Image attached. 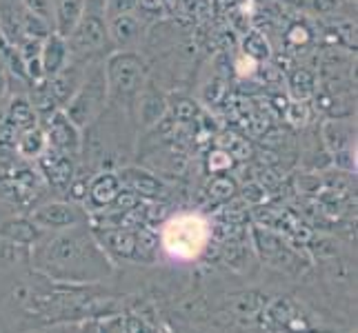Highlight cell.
<instances>
[{
    "mask_svg": "<svg viewBox=\"0 0 358 333\" xmlns=\"http://www.w3.org/2000/svg\"><path fill=\"white\" fill-rule=\"evenodd\" d=\"M34 220L49 229H63V227L73 225V222L78 220V214H76V209L69 205L54 202V205H47V207L38 209V212L34 214Z\"/></svg>",
    "mask_w": 358,
    "mask_h": 333,
    "instance_id": "cell-7",
    "label": "cell"
},
{
    "mask_svg": "<svg viewBox=\"0 0 358 333\" xmlns=\"http://www.w3.org/2000/svg\"><path fill=\"white\" fill-rule=\"evenodd\" d=\"M136 5H138V0H112V16L129 14Z\"/></svg>",
    "mask_w": 358,
    "mask_h": 333,
    "instance_id": "cell-23",
    "label": "cell"
},
{
    "mask_svg": "<svg viewBox=\"0 0 358 333\" xmlns=\"http://www.w3.org/2000/svg\"><path fill=\"white\" fill-rule=\"evenodd\" d=\"M0 233L11 238L14 242H34L36 240V227H31L29 222H24V220L5 222V225L0 227Z\"/></svg>",
    "mask_w": 358,
    "mask_h": 333,
    "instance_id": "cell-15",
    "label": "cell"
},
{
    "mask_svg": "<svg viewBox=\"0 0 358 333\" xmlns=\"http://www.w3.org/2000/svg\"><path fill=\"white\" fill-rule=\"evenodd\" d=\"M27 11H31L34 16H38L43 20L49 18V0H22Z\"/></svg>",
    "mask_w": 358,
    "mask_h": 333,
    "instance_id": "cell-20",
    "label": "cell"
},
{
    "mask_svg": "<svg viewBox=\"0 0 358 333\" xmlns=\"http://www.w3.org/2000/svg\"><path fill=\"white\" fill-rule=\"evenodd\" d=\"M138 5L147 11H158L160 7V0H138Z\"/></svg>",
    "mask_w": 358,
    "mask_h": 333,
    "instance_id": "cell-25",
    "label": "cell"
},
{
    "mask_svg": "<svg viewBox=\"0 0 358 333\" xmlns=\"http://www.w3.org/2000/svg\"><path fill=\"white\" fill-rule=\"evenodd\" d=\"M45 145H47V135L38 129H27L20 133V138L16 140V147L18 151L24 156V158H38L43 151H45Z\"/></svg>",
    "mask_w": 358,
    "mask_h": 333,
    "instance_id": "cell-11",
    "label": "cell"
},
{
    "mask_svg": "<svg viewBox=\"0 0 358 333\" xmlns=\"http://www.w3.org/2000/svg\"><path fill=\"white\" fill-rule=\"evenodd\" d=\"M16 129L9 125L7 118L0 116V147H11L16 142Z\"/></svg>",
    "mask_w": 358,
    "mask_h": 333,
    "instance_id": "cell-19",
    "label": "cell"
},
{
    "mask_svg": "<svg viewBox=\"0 0 358 333\" xmlns=\"http://www.w3.org/2000/svg\"><path fill=\"white\" fill-rule=\"evenodd\" d=\"M141 34V22L131 14H118L112 18V36L118 45H131Z\"/></svg>",
    "mask_w": 358,
    "mask_h": 333,
    "instance_id": "cell-10",
    "label": "cell"
},
{
    "mask_svg": "<svg viewBox=\"0 0 358 333\" xmlns=\"http://www.w3.org/2000/svg\"><path fill=\"white\" fill-rule=\"evenodd\" d=\"M243 49H245L247 56H252L256 60H265L269 56V45H267V40L263 38L261 34H256V31H252L243 40Z\"/></svg>",
    "mask_w": 358,
    "mask_h": 333,
    "instance_id": "cell-16",
    "label": "cell"
},
{
    "mask_svg": "<svg viewBox=\"0 0 358 333\" xmlns=\"http://www.w3.org/2000/svg\"><path fill=\"white\" fill-rule=\"evenodd\" d=\"M165 101H163V96H158V94H147L145 96V101L141 105V120H143V125L145 127H152L156 125V122L165 116Z\"/></svg>",
    "mask_w": 358,
    "mask_h": 333,
    "instance_id": "cell-13",
    "label": "cell"
},
{
    "mask_svg": "<svg viewBox=\"0 0 358 333\" xmlns=\"http://www.w3.org/2000/svg\"><path fill=\"white\" fill-rule=\"evenodd\" d=\"M287 116H289V120L294 122V125H303V122L307 120V107L301 105V103H294L287 109Z\"/></svg>",
    "mask_w": 358,
    "mask_h": 333,
    "instance_id": "cell-22",
    "label": "cell"
},
{
    "mask_svg": "<svg viewBox=\"0 0 358 333\" xmlns=\"http://www.w3.org/2000/svg\"><path fill=\"white\" fill-rule=\"evenodd\" d=\"M209 240V225L201 216L185 214L169 220L163 229V246L178 260H192Z\"/></svg>",
    "mask_w": 358,
    "mask_h": 333,
    "instance_id": "cell-1",
    "label": "cell"
},
{
    "mask_svg": "<svg viewBox=\"0 0 358 333\" xmlns=\"http://www.w3.org/2000/svg\"><path fill=\"white\" fill-rule=\"evenodd\" d=\"M147 67L136 54H118L107 63V82L116 94H134L141 89Z\"/></svg>",
    "mask_w": 358,
    "mask_h": 333,
    "instance_id": "cell-2",
    "label": "cell"
},
{
    "mask_svg": "<svg viewBox=\"0 0 358 333\" xmlns=\"http://www.w3.org/2000/svg\"><path fill=\"white\" fill-rule=\"evenodd\" d=\"M118 189H120V184H118L116 176H109V174L101 176L92 184V198L101 205H107L118 195Z\"/></svg>",
    "mask_w": 358,
    "mask_h": 333,
    "instance_id": "cell-14",
    "label": "cell"
},
{
    "mask_svg": "<svg viewBox=\"0 0 358 333\" xmlns=\"http://www.w3.org/2000/svg\"><path fill=\"white\" fill-rule=\"evenodd\" d=\"M292 89L299 98H307L314 91V76L307 71H296L292 76Z\"/></svg>",
    "mask_w": 358,
    "mask_h": 333,
    "instance_id": "cell-17",
    "label": "cell"
},
{
    "mask_svg": "<svg viewBox=\"0 0 358 333\" xmlns=\"http://www.w3.org/2000/svg\"><path fill=\"white\" fill-rule=\"evenodd\" d=\"M105 78L101 76V73H96V76L92 80H87L83 84V87L78 89V94L73 96V101L69 103L67 107V118L73 122L76 127H85L90 125V122L94 120V116L98 114V109H101L103 101H105Z\"/></svg>",
    "mask_w": 358,
    "mask_h": 333,
    "instance_id": "cell-3",
    "label": "cell"
},
{
    "mask_svg": "<svg viewBox=\"0 0 358 333\" xmlns=\"http://www.w3.org/2000/svg\"><path fill=\"white\" fill-rule=\"evenodd\" d=\"M85 14V0H60L56 9V34L69 38V34L76 29L78 20Z\"/></svg>",
    "mask_w": 358,
    "mask_h": 333,
    "instance_id": "cell-8",
    "label": "cell"
},
{
    "mask_svg": "<svg viewBox=\"0 0 358 333\" xmlns=\"http://www.w3.org/2000/svg\"><path fill=\"white\" fill-rule=\"evenodd\" d=\"M5 118L16 131H27L36 127V111L24 98H14V101H11Z\"/></svg>",
    "mask_w": 358,
    "mask_h": 333,
    "instance_id": "cell-9",
    "label": "cell"
},
{
    "mask_svg": "<svg viewBox=\"0 0 358 333\" xmlns=\"http://www.w3.org/2000/svg\"><path fill=\"white\" fill-rule=\"evenodd\" d=\"M231 165V156L227 151H214L212 156H209V169H227Z\"/></svg>",
    "mask_w": 358,
    "mask_h": 333,
    "instance_id": "cell-21",
    "label": "cell"
},
{
    "mask_svg": "<svg viewBox=\"0 0 358 333\" xmlns=\"http://www.w3.org/2000/svg\"><path fill=\"white\" fill-rule=\"evenodd\" d=\"M43 167L47 171L49 180H54L56 184L69 182L71 178V160L69 156H60V154H49L43 160Z\"/></svg>",
    "mask_w": 358,
    "mask_h": 333,
    "instance_id": "cell-12",
    "label": "cell"
},
{
    "mask_svg": "<svg viewBox=\"0 0 358 333\" xmlns=\"http://www.w3.org/2000/svg\"><path fill=\"white\" fill-rule=\"evenodd\" d=\"M212 189H214L216 195H220V198H227V195L234 191V184H231L229 180H216V182L212 184Z\"/></svg>",
    "mask_w": 358,
    "mask_h": 333,
    "instance_id": "cell-24",
    "label": "cell"
},
{
    "mask_svg": "<svg viewBox=\"0 0 358 333\" xmlns=\"http://www.w3.org/2000/svg\"><path fill=\"white\" fill-rule=\"evenodd\" d=\"M67 52L69 49L63 36H58V34L47 36L41 49V63H43L45 76H56L58 71H63V67L67 65Z\"/></svg>",
    "mask_w": 358,
    "mask_h": 333,
    "instance_id": "cell-6",
    "label": "cell"
},
{
    "mask_svg": "<svg viewBox=\"0 0 358 333\" xmlns=\"http://www.w3.org/2000/svg\"><path fill=\"white\" fill-rule=\"evenodd\" d=\"M174 114H176L178 120H192V118H196V114H199V107H196L194 101L180 98V101L176 103V107H174Z\"/></svg>",
    "mask_w": 358,
    "mask_h": 333,
    "instance_id": "cell-18",
    "label": "cell"
},
{
    "mask_svg": "<svg viewBox=\"0 0 358 333\" xmlns=\"http://www.w3.org/2000/svg\"><path fill=\"white\" fill-rule=\"evenodd\" d=\"M107 40V29L105 22L98 14H87L78 20L76 29L69 34V47L76 54H92L98 52Z\"/></svg>",
    "mask_w": 358,
    "mask_h": 333,
    "instance_id": "cell-4",
    "label": "cell"
},
{
    "mask_svg": "<svg viewBox=\"0 0 358 333\" xmlns=\"http://www.w3.org/2000/svg\"><path fill=\"white\" fill-rule=\"evenodd\" d=\"M49 140L58 151H76L80 138H78V127L67 118L65 111H56L49 120Z\"/></svg>",
    "mask_w": 358,
    "mask_h": 333,
    "instance_id": "cell-5",
    "label": "cell"
}]
</instances>
